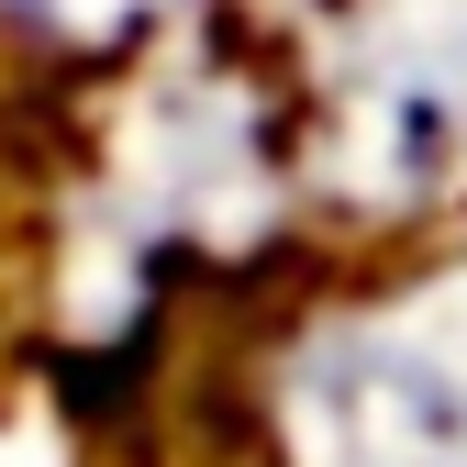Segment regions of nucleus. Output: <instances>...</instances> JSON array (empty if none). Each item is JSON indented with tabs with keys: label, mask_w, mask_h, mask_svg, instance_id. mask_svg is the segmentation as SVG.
<instances>
[{
	"label": "nucleus",
	"mask_w": 467,
	"mask_h": 467,
	"mask_svg": "<svg viewBox=\"0 0 467 467\" xmlns=\"http://www.w3.org/2000/svg\"><path fill=\"white\" fill-rule=\"evenodd\" d=\"M278 467H467V267L312 323L267 400Z\"/></svg>",
	"instance_id": "nucleus-1"
}]
</instances>
